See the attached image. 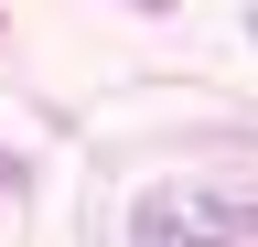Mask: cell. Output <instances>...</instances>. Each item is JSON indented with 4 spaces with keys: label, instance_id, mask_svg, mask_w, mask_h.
I'll return each mask as SVG.
<instances>
[{
    "label": "cell",
    "instance_id": "6da1fadb",
    "mask_svg": "<svg viewBox=\"0 0 258 247\" xmlns=\"http://www.w3.org/2000/svg\"><path fill=\"white\" fill-rule=\"evenodd\" d=\"M22 183H32V172H22V161H11V150H0V194H22Z\"/></svg>",
    "mask_w": 258,
    "mask_h": 247
},
{
    "label": "cell",
    "instance_id": "3957f363",
    "mask_svg": "<svg viewBox=\"0 0 258 247\" xmlns=\"http://www.w3.org/2000/svg\"><path fill=\"white\" fill-rule=\"evenodd\" d=\"M247 33H258V11H247Z\"/></svg>",
    "mask_w": 258,
    "mask_h": 247
},
{
    "label": "cell",
    "instance_id": "7a4b0ae2",
    "mask_svg": "<svg viewBox=\"0 0 258 247\" xmlns=\"http://www.w3.org/2000/svg\"><path fill=\"white\" fill-rule=\"evenodd\" d=\"M129 11H151V22H161V11H172V0H129Z\"/></svg>",
    "mask_w": 258,
    "mask_h": 247
},
{
    "label": "cell",
    "instance_id": "277c9868",
    "mask_svg": "<svg viewBox=\"0 0 258 247\" xmlns=\"http://www.w3.org/2000/svg\"><path fill=\"white\" fill-rule=\"evenodd\" d=\"M0 22H11V11H0Z\"/></svg>",
    "mask_w": 258,
    "mask_h": 247
}]
</instances>
